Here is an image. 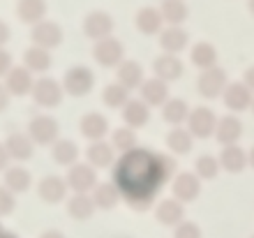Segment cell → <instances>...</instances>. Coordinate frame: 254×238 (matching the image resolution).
<instances>
[{
  "label": "cell",
  "instance_id": "obj_1",
  "mask_svg": "<svg viewBox=\"0 0 254 238\" xmlns=\"http://www.w3.org/2000/svg\"><path fill=\"white\" fill-rule=\"evenodd\" d=\"M174 169V159L167 155H153L146 148H134L116 164V185L134 211H148L155 190L167 183Z\"/></svg>",
  "mask_w": 254,
  "mask_h": 238
},
{
  "label": "cell",
  "instance_id": "obj_2",
  "mask_svg": "<svg viewBox=\"0 0 254 238\" xmlns=\"http://www.w3.org/2000/svg\"><path fill=\"white\" fill-rule=\"evenodd\" d=\"M95 86V74L90 67L76 65L72 70L65 72V79H63V88L67 90V95H74V97H81V95H88Z\"/></svg>",
  "mask_w": 254,
  "mask_h": 238
},
{
  "label": "cell",
  "instance_id": "obj_3",
  "mask_svg": "<svg viewBox=\"0 0 254 238\" xmlns=\"http://www.w3.org/2000/svg\"><path fill=\"white\" fill-rule=\"evenodd\" d=\"M67 185L69 190H74V194H88L97 187V169L86 162H76L67 171Z\"/></svg>",
  "mask_w": 254,
  "mask_h": 238
},
{
  "label": "cell",
  "instance_id": "obj_4",
  "mask_svg": "<svg viewBox=\"0 0 254 238\" xmlns=\"http://www.w3.org/2000/svg\"><path fill=\"white\" fill-rule=\"evenodd\" d=\"M215 127H217V116H215L213 109L196 106L194 111H190L188 130L192 132L194 139H208V137H213Z\"/></svg>",
  "mask_w": 254,
  "mask_h": 238
},
{
  "label": "cell",
  "instance_id": "obj_5",
  "mask_svg": "<svg viewBox=\"0 0 254 238\" xmlns=\"http://www.w3.org/2000/svg\"><path fill=\"white\" fill-rule=\"evenodd\" d=\"M229 86L227 81V72L220 70V67H210V70H203L201 77L196 79V90H199L201 97L206 99H215L224 93V88Z\"/></svg>",
  "mask_w": 254,
  "mask_h": 238
},
{
  "label": "cell",
  "instance_id": "obj_6",
  "mask_svg": "<svg viewBox=\"0 0 254 238\" xmlns=\"http://www.w3.org/2000/svg\"><path fill=\"white\" fill-rule=\"evenodd\" d=\"M111 30H114V19H111V14L102 12V9H95L83 19V35L88 40H107L111 37Z\"/></svg>",
  "mask_w": 254,
  "mask_h": 238
},
{
  "label": "cell",
  "instance_id": "obj_7",
  "mask_svg": "<svg viewBox=\"0 0 254 238\" xmlns=\"http://www.w3.org/2000/svg\"><path fill=\"white\" fill-rule=\"evenodd\" d=\"M93 56L102 67H118L125 60V49L116 37H107V40L95 42Z\"/></svg>",
  "mask_w": 254,
  "mask_h": 238
},
{
  "label": "cell",
  "instance_id": "obj_8",
  "mask_svg": "<svg viewBox=\"0 0 254 238\" xmlns=\"http://www.w3.org/2000/svg\"><path fill=\"white\" fill-rule=\"evenodd\" d=\"M222 99H224V104H227L229 111H248L252 109V102H254V93L250 90L245 83H229L224 88V93H222Z\"/></svg>",
  "mask_w": 254,
  "mask_h": 238
},
{
  "label": "cell",
  "instance_id": "obj_9",
  "mask_svg": "<svg viewBox=\"0 0 254 238\" xmlns=\"http://www.w3.org/2000/svg\"><path fill=\"white\" fill-rule=\"evenodd\" d=\"M171 192H174V199H178L181 204H188V201H194L199 197L201 192V178L192 171H183L174 178V185H171Z\"/></svg>",
  "mask_w": 254,
  "mask_h": 238
},
{
  "label": "cell",
  "instance_id": "obj_10",
  "mask_svg": "<svg viewBox=\"0 0 254 238\" xmlns=\"http://www.w3.org/2000/svg\"><path fill=\"white\" fill-rule=\"evenodd\" d=\"M153 70H155V77L162 81H176L183 77V63L178 56H174V53H162V56H157L153 63Z\"/></svg>",
  "mask_w": 254,
  "mask_h": 238
},
{
  "label": "cell",
  "instance_id": "obj_11",
  "mask_svg": "<svg viewBox=\"0 0 254 238\" xmlns=\"http://www.w3.org/2000/svg\"><path fill=\"white\" fill-rule=\"evenodd\" d=\"M86 158H88V164L95 166V169H107L116 162V148L109 141H90L86 151Z\"/></svg>",
  "mask_w": 254,
  "mask_h": 238
},
{
  "label": "cell",
  "instance_id": "obj_12",
  "mask_svg": "<svg viewBox=\"0 0 254 238\" xmlns=\"http://www.w3.org/2000/svg\"><path fill=\"white\" fill-rule=\"evenodd\" d=\"M116 70H118V72H116L118 83L125 86L127 90L141 88L143 86V81H146V77H143V67H141V63H136V60H123Z\"/></svg>",
  "mask_w": 254,
  "mask_h": 238
},
{
  "label": "cell",
  "instance_id": "obj_13",
  "mask_svg": "<svg viewBox=\"0 0 254 238\" xmlns=\"http://www.w3.org/2000/svg\"><path fill=\"white\" fill-rule=\"evenodd\" d=\"M243 134V123L238 116H224L217 118V127H215V139L220 141L222 146H234L236 141L241 139Z\"/></svg>",
  "mask_w": 254,
  "mask_h": 238
},
{
  "label": "cell",
  "instance_id": "obj_14",
  "mask_svg": "<svg viewBox=\"0 0 254 238\" xmlns=\"http://www.w3.org/2000/svg\"><path fill=\"white\" fill-rule=\"evenodd\" d=\"M33 40L42 49H54L63 42V30L54 21H40L33 30Z\"/></svg>",
  "mask_w": 254,
  "mask_h": 238
},
{
  "label": "cell",
  "instance_id": "obj_15",
  "mask_svg": "<svg viewBox=\"0 0 254 238\" xmlns=\"http://www.w3.org/2000/svg\"><path fill=\"white\" fill-rule=\"evenodd\" d=\"M33 93H35L37 104H42V106H58V104H61V99H63L61 83H58V81H54V79H47V77L35 83Z\"/></svg>",
  "mask_w": 254,
  "mask_h": 238
},
{
  "label": "cell",
  "instance_id": "obj_16",
  "mask_svg": "<svg viewBox=\"0 0 254 238\" xmlns=\"http://www.w3.org/2000/svg\"><path fill=\"white\" fill-rule=\"evenodd\" d=\"M134 23H136V30L143 35H160L162 26H164V19H162V12L155 9V7H141L136 16H134Z\"/></svg>",
  "mask_w": 254,
  "mask_h": 238
},
{
  "label": "cell",
  "instance_id": "obj_17",
  "mask_svg": "<svg viewBox=\"0 0 254 238\" xmlns=\"http://www.w3.org/2000/svg\"><path fill=\"white\" fill-rule=\"evenodd\" d=\"M79 127H81V134H83L86 139L102 141L104 137H107V132H109V120L104 118L102 113L90 111V113H86V116L81 118Z\"/></svg>",
  "mask_w": 254,
  "mask_h": 238
},
{
  "label": "cell",
  "instance_id": "obj_18",
  "mask_svg": "<svg viewBox=\"0 0 254 238\" xmlns=\"http://www.w3.org/2000/svg\"><path fill=\"white\" fill-rule=\"evenodd\" d=\"M141 99H143L148 106H164V102L169 99L167 81L157 79V77L146 79L143 81V86H141Z\"/></svg>",
  "mask_w": 254,
  "mask_h": 238
},
{
  "label": "cell",
  "instance_id": "obj_19",
  "mask_svg": "<svg viewBox=\"0 0 254 238\" xmlns=\"http://www.w3.org/2000/svg\"><path fill=\"white\" fill-rule=\"evenodd\" d=\"M30 137L37 144H56L58 141V123L51 116H37L30 123Z\"/></svg>",
  "mask_w": 254,
  "mask_h": 238
},
{
  "label": "cell",
  "instance_id": "obj_20",
  "mask_svg": "<svg viewBox=\"0 0 254 238\" xmlns=\"http://www.w3.org/2000/svg\"><path fill=\"white\" fill-rule=\"evenodd\" d=\"M123 120H125L127 127H143L150 120V106L143 102V99H129L125 106H123Z\"/></svg>",
  "mask_w": 254,
  "mask_h": 238
},
{
  "label": "cell",
  "instance_id": "obj_21",
  "mask_svg": "<svg viewBox=\"0 0 254 238\" xmlns=\"http://www.w3.org/2000/svg\"><path fill=\"white\" fill-rule=\"evenodd\" d=\"M160 47L164 49V53H174V56H178L183 49L188 47V33H185L181 26L162 28V33H160Z\"/></svg>",
  "mask_w": 254,
  "mask_h": 238
},
{
  "label": "cell",
  "instance_id": "obj_22",
  "mask_svg": "<svg viewBox=\"0 0 254 238\" xmlns=\"http://www.w3.org/2000/svg\"><path fill=\"white\" fill-rule=\"evenodd\" d=\"M190 60H192L194 67H199L201 72L210 70V67H217V49L210 42H196L192 51H190Z\"/></svg>",
  "mask_w": 254,
  "mask_h": 238
},
{
  "label": "cell",
  "instance_id": "obj_23",
  "mask_svg": "<svg viewBox=\"0 0 254 238\" xmlns=\"http://www.w3.org/2000/svg\"><path fill=\"white\" fill-rule=\"evenodd\" d=\"M220 166L227 169L229 173H241L248 166V153L243 151L238 144L234 146H224V151L220 155Z\"/></svg>",
  "mask_w": 254,
  "mask_h": 238
},
{
  "label": "cell",
  "instance_id": "obj_24",
  "mask_svg": "<svg viewBox=\"0 0 254 238\" xmlns=\"http://www.w3.org/2000/svg\"><path fill=\"white\" fill-rule=\"evenodd\" d=\"M155 215H157V220H160L162 225L178 227L183 222L185 208H183V204L178 201V199H164V201H160V206H157Z\"/></svg>",
  "mask_w": 254,
  "mask_h": 238
},
{
  "label": "cell",
  "instance_id": "obj_25",
  "mask_svg": "<svg viewBox=\"0 0 254 238\" xmlns=\"http://www.w3.org/2000/svg\"><path fill=\"white\" fill-rule=\"evenodd\" d=\"M162 118L171 123L174 127H181V123H188L190 118V106L185 99H178V97H169L162 106Z\"/></svg>",
  "mask_w": 254,
  "mask_h": 238
},
{
  "label": "cell",
  "instance_id": "obj_26",
  "mask_svg": "<svg viewBox=\"0 0 254 238\" xmlns=\"http://www.w3.org/2000/svg\"><path fill=\"white\" fill-rule=\"evenodd\" d=\"M67 190H69V185H67V180H63L61 176H47V178L40 183L42 199H47V201H51V204L63 201L65 194H67Z\"/></svg>",
  "mask_w": 254,
  "mask_h": 238
},
{
  "label": "cell",
  "instance_id": "obj_27",
  "mask_svg": "<svg viewBox=\"0 0 254 238\" xmlns=\"http://www.w3.org/2000/svg\"><path fill=\"white\" fill-rule=\"evenodd\" d=\"M167 146L169 151L176 153V155H188L194 146V137L188 127H174L167 137Z\"/></svg>",
  "mask_w": 254,
  "mask_h": 238
},
{
  "label": "cell",
  "instance_id": "obj_28",
  "mask_svg": "<svg viewBox=\"0 0 254 238\" xmlns=\"http://www.w3.org/2000/svg\"><path fill=\"white\" fill-rule=\"evenodd\" d=\"M121 199V190L116 183H97V187L93 190V201L97 208H114Z\"/></svg>",
  "mask_w": 254,
  "mask_h": 238
},
{
  "label": "cell",
  "instance_id": "obj_29",
  "mask_svg": "<svg viewBox=\"0 0 254 238\" xmlns=\"http://www.w3.org/2000/svg\"><path fill=\"white\" fill-rule=\"evenodd\" d=\"M160 12L164 23H169V26H181L188 19V5L183 0H162Z\"/></svg>",
  "mask_w": 254,
  "mask_h": 238
},
{
  "label": "cell",
  "instance_id": "obj_30",
  "mask_svg": "<svg viewBox=\"0 0 254 238\" xmlns=\"http://www.w3.org/2000/svg\"><path fill=\"white\" fill-rule=\"evenodd\" d=\"M95 201L90 194H74L69 201H67V213L72 215L74 220H88L95 213Z\"/></svg>",
  "mask_w": 254,
  "mask_h": 238
},
{
  "label": "cell",
  "instance_id": "obj_31",
  "mask_svg": "<svg viewBox=\"0 0 254 238\" xmlns=\"http://www.w3.org/2000/svg\"><path fill=\"white\" fill-rule=\"evenodd\" d=\"M54 159L63 166H74L79 159V146L72 139H58L54 144Z\"/></svg>",
  "mask_w": 254,
  "mask_h": 238
},
{
  "label": "cell",
  "instance_id": "obj_32",
  "mask_svg": "<svg viewBox=\"0 0 254 238\" xmlns=\"http://www.w3.org/2000/svg\"><path fill=\"white\" fill-rule=\"evenodd\" d=\"M102 102L109 106V109H123V106L129 102V90L125 86H121L118 81L116 83H109L104 90H102Z\"/></svg>",
  "mask_w": 254,
  "mask_h": 238
},
{
  "label": "cell",
  "instance_id": "obj_33",
  "mask_svg": "<svg viewBox=\"0 0 254 238\" xmlns=\"http://www.w3.org/2000/svg\"><path fill=\"white\" fill-rule=\"evenodd\" d=\"M111 146H114L116 151H121L123 155L134 151V148H136V132L127 125L118 127V130H114V134H111Z\"/></svg>",
  "mask_w": 254,
  "mask_h": 238
},
{
  "label": "cell",
  "instance_id": "obj_34",
  "mask_svg": "<svg viewBox=\"0 0 254 238\" xmlns=\"http://www.w3.org/2000/svg\"><path fill=\"white\" fill-rule=\"evenodd\" d=\"M44 12H47L44 0H21L19 14L26 23H40L44 19Z\"/></svg>",
  "mask_w": 254,
  "mask_h": 238
},
{
  "label": "cell",
  "instance_id": "obj_35",
  "mask_svg": "<svg viewBox=\"0 0 254 238\" xmlns=\"http://www.w3.org/2000/svg\"><path fill=\"white\" fill-rule=\"evenodd\" d=\"M194 169H196V176H199L201 180H210L220 173L222 166H220V159L215 158V155H201V158H196V162H194Z\"/></svg>",
  "mask_w": 254,
  "mask_h": 238
},
{
  "label": "cell",
  "instance_id": "obj_36",
  "mask_svg": "<svg viewBox=\"0 0 254 238\" xmlns=\"http://www.w3.org/2000/svg\"><path fill=\"white\" fill-rule=\"evenodd\" d=\"M26 65L35 72H44L51 67V56H49V49H42V47H35L26 53Z\"/></svg>",
  "mask_w": 254,
  "mask_h": 238
},
{
  "label": "cell",
  "instance_id": "obj_37",
  "mask_svg": "<svg viewBox=\"0 0 254 238\" xmlns=\"http://www.w3.org/2000/svg\"><path fill=\"white\" fill-rule=\"evenodd\" d=\"M30 86H33V79H30V74L23 72V70H16L14 74H9V88H12L14 93H26V90H30Z\"/></svg>",
  "mask_w": 254,
  "mask_h": 238
},
{
  "label": "cell",
  "instance_id": "obj_38",
  "mask_svg": "<svg viewBox=\"0 0 254 238\" xmlns=\"http://www.w3.org/2000/svg\"><path fill=\"white\" fill-rule=\"evenodd\" d=\"M9 148L16 158H30L33 155V144L26 139V137H14L9 139Z\"/></svg>",
  "mask_w": 254,
  "mask_h": 238
},
{
  "label": "cell",
  "instance_id": "obj_39",
  "mask_svg": "<svg viewBox=\"0 0 254 238\" xmlns=\"http://www.w3.org/2000/svg\"><path fill=\"white\" fill-rule=\"evenodd\" d=\"M174 238H201V229L194 222H181L176 227Z\"/></svg>",
  "mask_w": 254,
  "mask_h": 238
},
{
  "label": "cell",
  "instance_id": "obj_40",
  "mask_svg": "<svg viewBox=\"0 0 254 238\" xmlns=\"http://www.w3.org/2000/svg\"><path fill=\"white\" fill-rule=\"evenodd\" d=\"M7 180H9V185H12L14 190H26V187L30 185V176H28L23 169H14V171L7 176Z\"/></svg>",
  "mask_w": 254,
  "mask_h": 238
},
{
  "label": "cell",
  "instance_id": "obj_41",
  "mask_svg": "<svg viewBox=\"0 0 254 238\" xmlns=\"http://www.w3.org/2000/svg\"><path fill=\"white\" fill-rule=\"evenodd\" d=\"M243 83H245V86H248L250 90L254 93V65L245 70V74H243Z\"/></svg>",
  "mask_w": 254,
  "mask_h": 238
},
{
  "label": "cell",
  "instance_id": "obj_42",
  "mask_svg": "<svg viewBox=\"0 0 254 238\" xmlns=\"http://www.w3.org/2000/svg\"><path fill=\"white\" fill-rule=\"evenodd\" d=\"M42 238H65V236H63L61 232H49V234H44Z\"/></svg>",
  "mask_w": 254,
  "mask_h": 238
},
{
  "label": "cell",
  "instance_id": "obj_43",
  "mask_svg": "<svg viewBox=\"0 0 254 238\" xmlns=\"http://www.w3.org/2000/svg\"><path fill=\"white\" fill-rule=\"evenodd\" d=\"M248 164H250V166H252V169H254V148H252V151L248 153Z\"/></svg>",
  "mask_w": 254,
  "mask_h": 238
},
{
  "label": "cell",
  "instance_id": "obj_44",
  "mask_svg": "<svg viewBox=\"0 0 254 238\" xmlns=\"http://www.w3.org/2000/svg\"><path fill=\"white\" fill-rule=\"evenodd\" d=\"M5 65H7V56L5 53H0V70H5Z\"/></svg>",
  "mask_w": 254,
  "mask_h": 238
},
{
  "label": "cell",
  "instance_id": "obj_45",
  "mask_svg": "<svg viewBox=\"0 0 254 238\" xmlns=\"http://www.w3.org/2000/svg\"><path fill=\"white\" fill-rule=\"evenodd\" d=\"M5 35H7V30L0 26V42H5Z\"/></svg>",
  "mask_w": 254,
  "mask_h": 238
},
{
  "label": "cell",
  "instance_id": "obj_46",
  "mask_svg": "<svg viewBox=\"0 0 254 238\" xmlns=\"http://www.w3.org/2000/svg\"><path fill=\"white\" fill-rule=\"evenodd\" d=\"M248 9H250V14L254 16V0H250V2H248Z\"/></svg>",
  "mask_w": 254,
  "mask_h": 238
},
{
  "label": "cell",
  "instance_id": "obj_47",
  "mask_svg": "<svg viewBox=\"0 0 254 238\" xmlns=\"http://www.w3.org/2000/svg\"><path fill=\"white\" fill-rule=\"evenodd\" d=\"M5 104V95H2V90H0V106Z\"/></svg>",
  "mask_w": 254,
  "mask_h": 238
},
{
  "label": "cell",
  "instance_id": "obj_48",
  "mask_svg": "<svg viewBox=\"0 0 254 238\" xmlns=\"http://www.w3.org/2000/svg\"><path fill=\"white\" fill-rule=\"evenodd\" d=\"M2 162H5V155H2V153H0V164H2Z\"/></svg>",
  "mask_w": 254,
  "mask_h": 238
},
{
  "label": "cell",
  "instance_id": "obj_49",
  "mask_svg": "<svg viewBox=\"0 0 254 238\" xmlns=\"http://www.w3.org/2000/svg\"><path fill=\"white\" fill-rule=\"evenodd\" d=\"M252 113H254V102H252Z\"/></svg>",
  "mask_w": 254,
  "mask_h": 238
},
{
  "label": "cell",
  "instance_id": "obj_50",
  "mask_svg": "<svg viewBox=\"0 0 254 238\" xmlns=\"http://www.w3.org/2000/svg\"><path fill=\"white\" fill-rule=\"evenodd\" d=\"M252 238H254V236H252Z\"/></svg>",
  "mask_w": 254,
  "mask_h": 238
}]
</instances>
